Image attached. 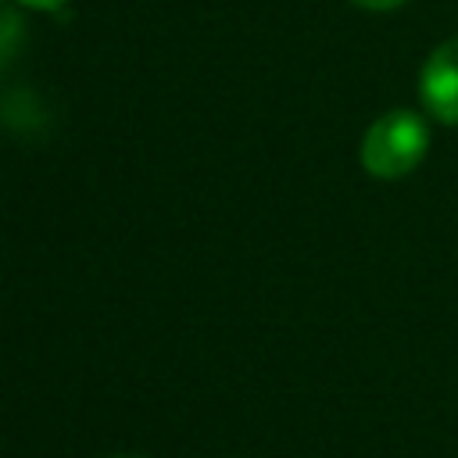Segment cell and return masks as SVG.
<instances>
[{"instance_id":"obj_1","label":"cell","mask_w":458,"mask_h":458,"mask_svg":"<svg viewBox=\"0 0 458 458\" xmlns=\"http://www.w3.org/2000/svg\"><path fill=\"white\" fill-rule=\"evenodd\" d=\"M429 129L415 111H386L361 136V168L376 179H401L422 165Z\"/></svg>"},{"instance_id":"obj_2","label":"cell","mask_w":458,"mask_h":458,"mask_svg":"<svg viewBox=\"0 0 458 458\" xmlns=\"http://www.w3.org/2000/svg\"><path fill=\"white\" fill-rule=\"evenodd\" d=\"M419 93H422L426 111L437 122L458 125V36L440 43L429 54L419 75Z\"/></svg>"},{"instance_id":"obj_3","label":"cell","mask_w":458,"mask_h":458,"mask_svg":"<svg viewBox=\"0 0 458 458\" xmlns=\"http://www.w3.org/2000/svg\"><path fill=\"white\" fill-rule=\"evenodd\" d=\"M21 32H25L21 14H18L11 4L0 0V68H7V61L18 54V47H21Z\"/></svg>"},{"instance_id":"obj_4","label":"cell","mask_w":458,"mask_h":458,"mask_svg":"<svg viewBox=\"0 0 458 458\" xmlns=\"http://www.w3.org/2000/svg\"><path fill=\"white\" fill-rule=\"evenodd\" d=\"M351 4H358V7H365V11H394V7H401L404 0H351Z\"/></svg>"},{"instance_id":"obj_5","label":"cell","mask_w":458,"mask_h":458,"mask_svg":"<svg viewBox=\"0 0 458 458\" xmlns=\"http://www.w3.org/2000/svg\"><path fill=\"white\" fill-rule=\"evenodd\" d=\"M18 4H29V7H36V11H61L68 0H18Z\"/></svg>"},{"instance_id":"obj_6","label":"cell","mask_w":458,"mask_h":458,"mask_svg":"<svg viewBox=\"0 0 458 458\" xmlns=\"http://www.w3.org/2000/svg\"><path fill=\"white\" fill-rule=\"evenodd\" d=\"M114 458H140V454H114Z\"/></svg>"}]
</instances>
